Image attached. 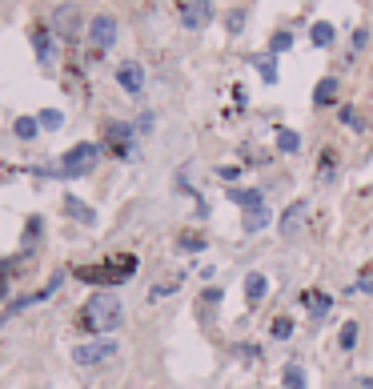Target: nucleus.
<instances>
[{
	"label": "nucleus",
	"mask_w": 373,
	"mask_h": 389,
	"mask_svg": "<svg viewBox=\"0 0 373 389\" xmlns=\"http://www.w3.org/2000/svg\"><path fill=\"white\" fill-rule=\"evenodd\" d=\"M121 321H125V305H121L116 293H93L81 305V329H89V333H100V337H105V333H113Z\"/></svg>",
	"instance_id": "obj_1"
},
{
	"label": "nucleus",
	"mask_w": 373,
	"mask_h": 389,
	"mask_svg": "<svg viewBox=\"0 0 373 389\" xmlns=\"http://www.w3.org/2000/svg\"><path fill=\"white\" fill-rule=\"evenodd\" d=\"M97 157H100V145H93V141H81V145H73L61 157V165H56V177H84L93 165H97Z\"/></svg>",
	"instance_id": "obj_2"
},
{
	"label": "nucleus",
	"mask_w": 373,
	"mask_h": 389,
	"mask_svg": "<svg viewBox=\"0 0 373 389\" xmlns=\"http://www.w3.org/2000/svg\"><path fill=\"white\" fill-rule=\"evenodd\" d=\"M132 269H137V257H125V261H113V265H89V269H77V277H81V281H97V285H121Z\"/></svg>",
	"instance_id": "obj_3"
},
{
	"label": "nucleus",
	"mask_w": 373,
	"mask_h": 389,
	"mask_svg": "<svg viewBox=\"0 0 373 389\" xmlns=\"http://www.w3.org/2000/svg\"><path fill=\"white\" fill-rule=\"evenodd\" d=\"M116 357V341L97 337V341H84V345H73V361L77 365H105Z\"/></svg>",
	"instance_id": "obj_4"
},
{
	"label": "nucleus",
	"mask_w": 373,
	"mask_h": 389,
	"mask_svg": "<svg viewBox=\"0 0 373 389\" xmlns=\"http://www.w3.org/2000/svg\"><path fill=\"white\" fill-rule=\"evenodd\" d=\"M89 40H93V49H113L116 45V20L113 17H105V13H100V17H93L89 20Z\"/></svg>",
	"instance_id": "obj_5"
},
{
	"label": "nucleus",
	"mask_w": 373,
	"mask_h": 389,
	"mask_svg": "<svg viewBox=\"0 0 373 389\" xmlns=\"http://www.w3.org/2000/svg\"><path fill=\"white\" fill-rule=\"evenodd\" d=\"M116 84H121L129 97H141V93H145V68L137 65V61H125V65L116 68Z\"/></svg>",
	"instance_id": "obj_6"
},
{
	"label": "nucleus",
	"mask_w": 373,
	"mask_h": 389,
	"mask_svg": "<svg viewBox=\"0 0 373 389\" xmlns=\"http://www.w3.org/2000/svg\"><path fill=\"white\" fill-rule=\"evenodd\" d=\"M213 20V4L209 0H189V4H185V8H181V24H185V29H205V24H209Z\"/></svg>",
	"instance_id": "obj_7"
},
{
	"label": "nucleus",
	"mask_w": 373,
	"mask_h": 389,
	"mask_svg": "<svg viewBox=\"0 0 373 389\" xmlns=\"http://www.w3.org/2000/svg\"><path fill=\"white\" fill-rule=\"evenodd\" d=\"M105 141H109V148H113L116 157H129L132 129H129V125H121V121H113V125H105Z\"/></svg>",
	"instance_id": "obj_8"
},
{
	"label": "nucleus",
	"mask_w": 373,
	"mask_h": 389,
	"mask_svg": "<svg viewBox=\"0 0 373 389\" xmlns=\"http://www.w3.org/2000/svg\"><path fill=\"white\" fill-rule=\"evenodd\" d=\"M265 293H269V277H265V273H249V277H245V301H249V305H257Z\"/></svg>",
	"instance_id": "obj_9"
},
{
	"label": "nucleus",
	"mask_w": 373,
	"mask_h": 389,
	"mask_svg": "<svg viewBox=\"0 0 373 389\" xmlns=\"http://www.w3.org/2000/svg\"><path fill=\"white\" fill-rule=\"evenodd\" d=\"M52 20H56V33H61V36H73V33H77V24H81V17H77V8H73V4H61Z\"/></svg>",
	"instance_id": "obj_10"
},
{
	"label": "nucleus",
	"mask_w": 373,
	"mask_h": 389,
	"mask_svg": "<svg viewBox=\"0 0 373 389\" xmlns=\"http://www.w3.org/2000/svg\"><path fill=\"white\" fill-rule=\"evenodd\" d=\"M65 213L73 217V221H81V225H93V221H97V213L89 209V205H84L81 197H73V193L65 197Z\"/></svg>",
	"instance_id": "obj_11"
},
{
	"label": "nucleus",
	"mask_w": 373,
	"mask_h": 389,
	"mask_svg": "<svg viewBox=\"0 0 373 389\" xmlns=\"http://www.w3.org/2000/svg\"><path fill=\"white\" fill-rule=\"evenodd\" d=\"M301 217H305V201H293L285 209V217H281V237H293L297 225H301Z\"/></svg>",
	"instance_id": "obj_12"
},
{
	"label": "nucleus",
	"mask_w": 373,
	"mask_h": 389,
	"mask_svg": "<svg viewBox=\"0 0 373 389\" xmlns=\"http://www.w3.org/2000/svg\"><path fill=\"white\" fill-rule=\"evenodd\" d=\"M229 201L241 209H257V205H265V193L261 189H229Z\"/></svg>",
	"instance_id": "obj_13"
},
{
	"label": "nucleus",
	"mask_w": 373,
	"mask_h": 389,
	"mask_svg": "<svg viewBox=\"0 0 373 389\" xmlns=\"http://www.w3.org/2000/svg\"><path fill=\"white\" fill-rule=\"evenodd\" d=\"M273 221L269 205H257V209H245V233H261V229Z\"/></svg>",
	"instance_id": "obj_14"
},
{
	"label": "nucleus",
	"mask_w": 373,
	"mask_h": 389,
	"mask_svg": "<svg viewBox=\"0 0 373 389\" xmlns=\"http://www.w3.org/2000/svg\"><path fill=\"white\" fill-rule=\"evenodd\" d=\"M309 40H313V45H317V49H329V45H333V40H337V29H333V24H329V20H317V24H313V29H309Z\"/></svg>",
	"instance_id": "obj_15"
},
{
	"label": "nucleus",
	"mask_w": 373,
	"mask_h": 389,
	"mask_svg": "<svg viewBox=\"0 0 373 389\" xmlns=\"http://www.w3.org/2000/svg\"><path fill=\"white\" fill-rule=\"evenodd\" d=\"M33 49L40 56V65H52V36L49 29H33Z\"/></svg>",
	"instance_id": "obj_16"
},
{
	"label": "nucleus",
	"mask_w": 373,
	"mask_h": 389,
	"mask_svg": "<svg viewBox=\"0 0 373 389\" xmlns=\"http://www.w3.org/2000/svg\"><path fill=\"white\" fill-rule=\"evenodd\" d=\"M333 97H337V81H333V77L317 81V89H313V105H329Z\"/></svg>",
	"instance_id": "obj_17"
},
{
	"label": "nucleus",
	"mask_w": 373,
	"mask_h": 389,
	"mask_svg": "<svg viewBox=\"0 0 373 389\" xmlns=\"http://www.w3.org/2000/svg\"><path fill=\"white\" fill-rule=\"evenodd\" d=\"M305 309H309V317H325L329 313V297L325 293H305Z\"/></svg>",
	"instance_id": "obj_18"
},
{
	"label": "nucleus",
	"mask_w": 373,
	"mask_h": 389,
	"mask_svg": "<svg viewBox=\"0 0 373 389\" xmlns=\"http://www.w3.org/2000/svg\"><path fill=\"white\" fill-rule=\"evenodd\" d=\"M36 129H40V121H36V116H20L17 125H13V132H17L20 141H33Z\"/></svg>",
	"instance_id": "obj_19"
},
{
	"label": "nucleus",
	"mask_w": 373,
	"mask_h": 389,
	"mask_svg": "<svg viewBox=\"0 0 373 389\" xmlns=\"http://www.w3.org/2000/svg\"><path fill=\"white\" fill-rule=\"evenodd\" d=\"M277 148H281V153H297V148H301V137L293 129H277Z\"/></svg>",
	"instance_id": "obj_20"
},
{
	"label": "nucleus",
	"mask_w": 373,
	"mask_h": 389,
	"mask_svg": "<svg viewBox=\"0 0 373 389\" xmlns=\"http://www.w3.org/2000/svg\"><path fill=\"white\" fill-rule=\"evenodd\" d=\"M281 381H285V389H305V369H301V365H285V377H281Z\"/></svg>",
	"instance_id": "obj_21"
},
{
	"label": "nucleus",
	"mask_w": 373,
	"mask_h": 389,
	"mask_svg": "<svg viewBox=\"0 0 373 389\" xmlns=\"http://www.w3.org/2000/svg\"><path fill=\"white\" fill-rule=\"evenodd\" d=\"M253 68H257V73H261V77H265L269 84L277 81V65H273V56H253Z\"/></svg>",
	"instance_id": "obj_22"
},
{
	"label": "nucleus",
	"mask_w": 373,
	"mask_h": 389,
	"mask_svg": "<svg viewBox=\"0 0 373 389\" xmlns=\"http://www.w3.org/2000/svg\"><path fill=\"white\" fill-rule=\"evenodd\" d=\"M337 341H341V349H353V345H357V321H345V325H341Z\"/></svg>",
	"instance_id": "obj_23"
},
{
	"label": "nucleus",
	"mask_w": 373,
	"mask_h": 389,
	"mask_svg": "<svg viewBox=\"0 0 373 389\" xmlns=\"http://www.w3.org/2000/svg\"><path fill=\"white\" fill-rule=\"evenodd\" d=\"M36 121H40V129H61V125H65V116L56 113V109H45Z\"/></svg>",
	"instance_id": "obj_24"
},
{
	"label": "nucleus",
	"mask_w": 373,
	"mask_h": 389,
	"mask_svg": "<svg viewBox=\"0 0 373 389\" xmlns=\"http://www.w3.org/2000/svg\"><path fill=\"white\" fill-rule=\"evenodd\" d=\"M181 249H189V253H201V249H205V237H201V233H181Z\"/></svg>",
	"instance_id": "obj_25"
},
{
	"label": "nucleus",
	"mask_w": 373,
	"mask_h": 389,
	"mask_svg": "<svg viewBox=\"0 0 373 389\" xmlns=\"http://www.w3.org/2000/svg\"><path fill=\"white\" fill-rule=\"evenodd\" d=\"M269 49H273V52H285V49H293V33H277L273 40H269Z\"/></svg>",
	"instance_id": "obj_26"
},
{
	"label": "nucleus",
	"mask_w": 373,
	"mask_h": 389,
	"mask_svg": "<svg viewBox=\"0 0 373 389\" xmlns=\"http://www.w3.org/2000/svg\"><path fill=\"white\" fill-rule=\"evenodd\" d=\"M289 333H293V321H289V317H277V321H273V337H289Z\"/></svg>",
	"instance_id": "obj_27"
},
{
	"label": "nucleus",
	"mask_w": 373,
	"mask_h": 389,
	"mask_svg": "<svg viewBox=\"0 0 373 389\" xmlns=\"http://www.w3.org/2000/svg\"><path fill=\"white\" fill-rule=\"evenodd\" d=\"M333 169H337L333 153H321V177H333Z\"/></svg>",
	"instance_id": "obj_28"
},
{
	"label": "nucleus",
	"mask_w": 373,
	"mask_h": 389,
	"mask_svg": "<svg viewBox=\"0 0 373 389\" xmlns=\"http://www.w3.org/2000/svg\"><path fill=\"white\" fill-rule=\"evenodd\" d=\"M341 121H345V125H349V129H361V121H357V113H353V109H349V105H345V109H341Z\"/></svg>",
	"instance_id": "obj_29"
},
{
	"label": "nucleus",
	"mask_w": 373,
	"mask_h": 389,
	"mask_svg": "<svg viewBox=\"0 0 373 389\" xmlns=\"http://www.w3.org/2000/svg\"><path fill=\"white\" fill-rule=\"evenodd\" d=\"M241 24H245V13H233L229 17V33H241Z\"/></svg>",
	"instance_id": "obj_30"
},
{
	"label": "nucleus",
	"mask_w": 373,
	"mask_h": 389,
	"mask_svg": "<svg viewBox=\"0 0 373 389\" xmlns=\"http://www.w3.org/2000/svg\"><path fill=\"white\" fill-rule=\"evenodd\" d=\"M201 301H205V305H217V301H221V289H205V297H201Z\"/></svg>",
	"instance_id": "obj_31"
},
{
	"label": "nucleus",
	"mask_w": 373,
	"mask_h": 389,
	"mask_svg": "<svg viewBox=\"0 0 373 389\" xmlns=\"http://www.w3.org/2000/svg\"><path fill=\"white\" fill-rule=\"evenodd\" d=\"M4 273H8V265H0V301H4V293H8V277Z\"/></svg>",
	"instance_id": "obj_32"
},
{
	"label": "nucleus",
	"mask_w": 373,
	"mask_h": 389,
	"mask_svg": "<svg viewBox=\"0 0 373 389\" xmlns=\"http://www.w3.org/2000/svg\"><path fill=\"white\" fill-rule=\"evenodd\" d=\"M357 289H361V293H373V273L361 277V281H357Z\"/></svg>",
	"instance_id": "obj_33"
}]
</instances>
